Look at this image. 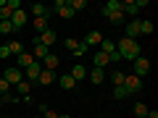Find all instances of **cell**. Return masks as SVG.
I'll list each match as a JSON object with an SVG mask.
<instances>
[{"label":"cell","mask_w":158,"mask_h":118,"mask_svg":"<svg viewBox=\"0 0 158 118\" xmlns=\"http://www.w3.org/2000/svg\"><path fill=\"white\" fill-rule=\"evenodd\" d=\"M106 18H111V24H124L127 21V16L121 11H113V13H106Z\"/></svg>","instance_id":"cell-25"},{"label":"cell","mask_w":158,"mask_h":118,"mask_svg":"<svg viewBox=\"0 0 158 118\" xmlns=\"http://www.w3.org/2000/svg\"><path fill=\"white\" fill-rule=\"evenodd\" d=\"M113 11H121V0H108L106 8H103V16L106 13H113Z\"/></svg>","instance_id":"cell-23"},{"label":"cell","mask_w":158,"mask_h":118,"mask_svg":"<svg viewBox=\"0 0 158 118\" xmlns=\"http://www.w3.org/2000/svg\"><path fill=\"white\" fill-rule=\"evenodd\" d=\"M108 63H111V61H108V55L98 50V53H95V68H106Z\"/></svg>","instance_id":"cell-22"},{"label":"cell","mask_w":158,"mask_h":118,"mask_svg":"<svg viewBox=\"0 0 158 118\" xmlns=\"http://www.w3.org/2000/svg\"><path fill=\"white\" fill-rule=\"evenodd\" d=\"M6 118H8V116H6Z\"/></svg>","instance_id":"cell-40"},{"label":"cell","mask_w":158,"mask_h":118,"mask_svg":"<svg viewBox=\"0 0 158 118\" xmlns=\"http://www.w3.org/2000/svg\"><path fill=\"white\" fill-rule=\"evenodd\" d=\"M0 32H3V34H13L16 29H13V24H11V21H0Z\"/></svg>","instance_id":"cell-31"},{"label":"cell","mask_w":158,"mask_h":118,"mask_svg":"<svg viewBox=\"0 0 158 118\" xmlns=\"http://www.w3.org/2000/svg\"><path fill=\"white\" fill-rule=\"evenodd\" d=\"M32 26L37 29V34H42V32H48V18H32Z\"/></svg>","instance_id":"cell-21"},{"label":"cell","mask_w":158,"mask_h":118,"mask_svg":"<svg viewBox=\"0 0 158 118\" xmlns=\"http://www.w3.org/2000/svg\"><path fill=\"white\" fill-rule=\"evenodd\" d=\"M40 116H42V118H58V113L50 110L48 105H40Z\"/></svg>","instance_id":"cell-27"},{"label":"cell","mask_w":158,"mask_h":118,"mask_svg":"<svg viewBox=\"0 0 158 118\" xmlns=\"http://www.w3.org/2000/svg\"><path fill=\"white\" fill-rule=\"evenodd\" d=\"M116 53H118V58L135 61V58L142 55V47H140V42H137V39H127V37H121V39L116 42Z\"/></svg>","instance_id":"cell-1"},{"label":"cell","mask_w":158,"mask_h":118,"mask_svg":"<svg viewBox=\"0 0 158 118\" xmlns=\"http://www.w3.org/2000/svg\"><path fill=\"white\" fill-rule=\"evenodd\" d=\"M148 71H150V61H148V58L140 55V58H135V61H132V73H135V76L142 79Z\"/></svg>","instance_id":"cell-2"},{"label":"cell","mask_w":158,"mask_h":118,"mask_svg":"<svg viewBox=\"0 0 158 118\" xmlns=\"http://www.w3.org/2000/svg\"><path fill=\"white\" fill-rule=\"evenodd\" d=\"M29 11L34 13V18H50V16H53V8L42 6V3H32V6H29Z\"/></svg>","instance_id":"cell-5"},{"label":"cell","mask_w":158,"mask_h":118,"mask_svg":"<svg viewBox=\"0 0 158 118\" xmlns=\"http://www.w3.org/2000/svg\"><path fill=\"white\" fill-rule=\"evenodd\" d=\"M58 118H69V116H66V113H58Z\"/></svg>","instance_id":"cell-37"},{"label":"cell","mask_w":158,"mask_h":118,"mask_svg":"<svg viewBox=\"0 0 158 118\" xmlns=\"http://www.w3.org/2000/svg\"><path fill=\"white\" fill-rule=\"evenodd\" d=\"M56 39H58V34L53 32V29H48V32H42V34H37V42H40V45H45L48 50H50V47L56 45Z\"/></svg>","instance_id":"cell-7"},{"label":"cell","mask_w":158,"mask_h":118,"mask_svg":"<svg viewBox=\"0 0 158 118\" xmlns=\"http://www.w3.org/2000/svg\"><path fill=\"white\" fill-rule=\"evenodd\" d=\"M48 53H50V50H48L45 45H40V42H37V37H34V50H32V58H34L37 63H42V58H45Z\"/></svg>","instance_id":"cell-12"},{"label":"cell","mask_w":158,"mask_h":118,"mask_svg":"<svg viewBox=\"0 0 158 118\" xmlns=\"http://www.w3.org/2000/svg\"><path fill=\"white\" fill-rule=\"evenodd\" d=\"M56 71H45V68H42V73H40V79H37V84H42V87H50L53 81H56Z\"/></svg>","instance_id":"cell-14"},{"label":"cell","mask_w":158,"mask_h":118,"mask_svg":"<svg viewBox=\"0 0 158 118\" xmlns=\"http://www.w3.org/2000/svg\"><path fill=\"white\" fill-rule=\"evenodd\" d=\"M124 89L129 92V95H132V92H140L142 89V79L135 76V73H127V76H124Z\"/></svg>","instance_id":"cell-4"},{"label":"cell","mask_w":158,"mask_h":118,"mask_svg":"<svg viewBox=\"0 0 158 118\" xmlns=\"http://www.w3.org/2000/svg\"><path fill=\"white\" fill-rule=\"evenodd\" d=\"M16 58H19V68H29L32 63H37L32 58V53H21V55H16Z\"/></svg>","instance_id":"cell-19"},{"label":"cell","mask_w":158,"mask_h":118,"mask_svg":"<svg viewBox=\"0 0 158 118\" xmlns=\"http://www.w3.org/2000/svg\"><path fill=\"white\" fill-rule=\"evenodd\" d=\"M13 89L19 92V97H21V100H29V92H32V84H29L27 79H24V81H19V84L13 87Z\"/></svg>","instance_id":"cell-16"},{"label":"cell","mask_w":158,"mask_h":118,"mask_svg":"<svg viewBox=\"0 0 158 118\" xmlns=\"http://www.w3.org/2000/svg\"><path fill=\"white\" fill-rule=\"evenodd\" d=\"M32 118H42V116H32Z\"/></svg>","instance_id":"cell-38"},{"label":"cell","mask_w":158,"mask_h":118,"mask_svg":"<svg viewBox=\"0 0 158 118\" xmlns=\"http://www.w3.org/2000/svg\"><path fill=\"white\" fill-rule=\"evenodd\" d=\"M8 55H11V53H8V45H3V47H0V58H3V61H6Z\"/></svg>","instance_id":"cell-35"},{"label":"cell","mask_w":158,"mask_h":118,"mask_svg":"<svg viewBox=\"0 0 158 118\" xmlns=\"http://www.w3.org/2000/svg\"><path fill=\"white\" fill-rule=\"evenodd\" d=\"M69 6H71L74 13H77V11H85V8H87V0H71Z\"/></svg>","instance_id":"cell-28"},{"label":"cell","mask_w":158,"mask_h":118,"mask_svg":"<svg viewBox=\"0 0 158 118\" xmlns=\"http://www.w3.org/2000/svg\"><path fill=\"white\" fill-rule=\"evenodd\" d=\"M103 39H106V37H103V34H100V32H95V29H92V32H90V34H87V37H85V39H82V42H85V45H87V47H100V42H103Z\"/></svg>","instance_id":"cell-11"},{"label":"cell","mask_w":158,"mask_h":118,"mask_svg":"<svg viewBox=\"0 0 158 118\" xmlns=\"http://www.w3.org/2000/svg\"><path fill=\"white\" fill-rule=\"evenodd\" d=\"M145 118H158V110H148V116Z\"/></svg>","instance_id":"cell-36"},{"label":"cell","mask_w":158,"mask_h":118,"mask_svg":"<svg viewBox=\"0 0 158 118\" xmlns=\"http://www.w3.org/2000/svg\"><path fill=\"white\" fill-rule=\"evenodd\" d=\"M113 97H116V100H124V97H129V92H127L124 87H113Z\"/></svg>","instance_id":"cell-29"},{"label":"cell","mask_w":158,"mask_h":118,"mask_svg":"<svg viewBox=\"0 0 158 118\" xmlns=\"http://www.w3.org/2000/svg\"><path fill=\"white\" fill-rule=\"evenodd\" d=\"M90 81L92 84H103V81H106V71H103V68H92L90 71Z\"/></svg>","instance_id":"cell-18"},{"label":"cell","mask_w":158,"mask_h":118,"mask_svg":"<svg viewBox=\"0 0 158 118\" xmlns=\"http://www.w3.org/2000/svg\"><path fill=\"white\" fill-rule=\"evenodd\" d=\"M124 32H127V39H137V37H140V18H132V21H127Z\"/></svg>","instance_id":"cell-10"},{"label":"cell","mask_w":158,"mask_h":118,"mask_svg":"<svg viewBox=\"0 0 158 118\" xmlns=\"http://www.w3.org/2000/svg\"><path fill=\"white\" fill-rule=\"evenodd\" d=\"M40 73H42V63H32V66L27 68V81L32 84V81H37Z\"/></svg>","instance_id":"cell-13"},{"label":"cell","mask_w":158,"mask_h":118,"mask_svg":"<svg viewBox=\"0 0 158 118\" xmlns=\"http://www.w3.org/2000/svg\"><path fill=\"white\" fill-rule=\"evenodd\" d=\"M148 110H150V108H148L145 102H135V108H132L135 118H145V116H148Z\"/></svg>","instance_id":"cell-20"},{"label":"cell","mask_w":158,"mask_h":118,"mask_svg":"<svg viewBox=\"0 0 158 118\" xmlns=\"http://www.w3.org/2000/svg\"><path fill=\"white\" fill-rule=\"evenodd\" d=\"M71 79L77 81V84H79V81H85V79H87V68L82 66V63H77V66L71 68Z\"/></svg>","instance_id":"cell-15"},{"label":"cell","mask_w":158,"mask_h":118,"mask_svg":"<svg viewBox=\"0 0 158 118\" xmlns=\"http://www.w3.org/2000/svg\"><path fill=\"white\" fill-rule=\"evenodd\" d=\"M124 76H127V73H121V71H113V73H111V79H113V87H124Z\"/></svg>","instance_id":"cell-26"},{"label":"cell","mask_w":158,"mask_h":118,"mask_svg":"<svg viewBox=\"0 0 158 118\" xmlns=\"http://www.w3.org/2000/svg\"><path fill=\"white\" fill-rule=\"evenodd\" d=\"M11 24H13V29H24L27 26V11L24 8H19V11H13V16H11Z\"/></svg>","instance_id":"cell-8"},{"label":"cell","mask_w":158,"mask_h":118,"mask_svg":"<svg viewBox=\"0 0 158 118\" xmlns=\"http://www.w3.org/2000/svg\"><path fill=\"white\" fill-rule=\"evenodd\" d=\"M140 34H153V21H140Z\"/></svg>","instance_id":"cell-30"},{"label":"cell","mask_w":158,"mask_h":118,"mask_svg":"<svg viewBox=\"0 0 158 118\" xmlns=\"http://www.w3.org/2000/svg\"><path fill=\"white\" fill-rule=\"evenodd\" d=\"M56 81H58V84H61L66 92H69V89H77V81L71 79V73H63V76H58Z\"/></svg>","instance_id":"cell-17"},{"label":"cell","mask_w":158,"mask_h":118,"mask_svg":"<svg viewBox=\"0 0 158 118\" xmlns=\"http://www.w3.org/2000/svg\"><path fill=\"white\" fill-rule=\"evenodd\" d=\"M87 50H90V47H87L85 42H79V45H77V50H74V55H77V58H82V55H85Z\"/></svg>","instance_id":"cell-32"},{"label":"cell","mask_w":158,"mask_h":118,"mask_svg":"<svg viewBox=\"0 0 158 118\" xmlns=\"http://www.w3.org/2000/svg\"><path fill=\"white\" fill-rule=\"evenodd\" d=\"M58 66H61V58H58L56 53H48V55L42 58V68H45V71H56Z\"/></svg>","instance_id":"cell-9"},{"label":"cell","mask_w":158,"mask_h":118,"mask_svg":"<svg viewBox=\"0 0 158 118\" xmlns=\"http://www.w3.org/2000/svg\"><path fill=\"white\" fill-rule=\"evenodd\" d=\"M77 45H79V39H71V37L66 39V50H71V53H74V50H77Z\"/></svg>","instance_id":"cell-33"},{"label":"cell","mask_w":158,"mask_h":118,"mask_svg":"<svg viewBox=\"0 0 158 118\" xmlns=\"http://www.w3.org/2000/svg\"><path fill=\"white\" fill-rule=\"evenodd\" d=\"M8 3V8H11V11H19V8H21V3H19V0H6Z\"/></svg>","instance_id":"cell-34"},{"label":"cell","mask_w":158,"mask_h":118,"mask_svg":"<svg viewBox=\"0 0 158 118\" xmlns=\"http://www.w3.org/2000/svg\"><path fill=\"white\" fill-rule=\"evenodd\" d=\"M8 53H11V55H21V53H24V45L19 42V39H13V42H8Z\"/></svg>","instance_id":"cell-24"},{"label":"cell","mask_w":158,"mask_h":118,"mask_svg":"<svg viewBox=\"0 0 158 118\" xmlns=\"http://www.w3.org/2000/svg\"><path fill=\"white\" fill-rule=\"evenodd\" d=\"M0 108H3V100H0Z\"/></svg>","instance_id":"cell-39"},{"label":"cell","mask_w":158,"mask_h":118,"mask_svg":"<svg viewBox=\"0 0 158 118\" xmlns=\"http://www.w3.org/2000/svg\"><path fill=\"white\" fill-rule=\"evenodd\" d=\"M100 53H106L111 63L121 61V58H118V53H116V42H113V39H103V42H100Z\"/></svg>","instance_id":"cell-3"},{"label":"cell","mask_w":158,"mask_h":118,"mask_svg":"<svg viewBox=\"0 0 158 118\" xmlns=\"http://www.w3.org/2000/svg\"><path fill=\"white\" fill-rule=\"evenodd\" d=\"M11 87H16L19 81H24V71L21 68H6V76H3Z\"/></svg>","instance_id":"cell-6"}]
</instances>
